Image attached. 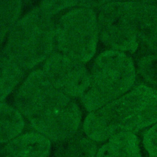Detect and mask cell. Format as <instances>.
<instances>
[{
	"mask_svg": "<svg viewBox=\"0 0 157 157\" xmlns=\"http://www.w3.org/2000/svg\"><path fill=\"white\" fill-rule=\"evenodd\" d=\"M144 43L148 48L157 53V24L144 40Z\"/></svg>",
	"mask_w": 157,
	"mask_h": 157,
	"instance_id": "8",
	"label": "cell"
},
{
	"mask_svg": "<svg viewBox=\"0 0 157 157\" xmlns=\"http://www.w3.org/2000/svg\"><path fill=\"white\" fill-rule=\"evenodd\" d=\"M143 144L149 157H157V123L154 124L145 132Z\"/></svg>",
	"mask_w": 157,
	"mask_h": 157,
	"instance_id": "7",
	"label": "cell"
},
{
	"mask_svg": "<svg viewBox=\"0 0 157 157\" xmlns=\"http://www.w3.org/2000/svg\"><path fill=\"white\" fill-rule=\"evenodd\" d=\"M93 124L99 137L107 140L121 132H135L157 122V90L136 86L115 102L96 110Z\"/></svg>",
	"mask_w": 157,
	"mask_h": 157,
	"instance_id": "1",
	"label": "cell"
},
{
	"mask_svg": "<svg viewBox=\"0 0 157 157\" xmlns=\"http://www.w3.org/2000/svg\"><path fill=\"white\" fill-rule=\"evenodd\" d=\"M53 88L51 93H44V98H25L20 108L33 127L38 132L50 140L59 141L71 137L77 131L81 120V114L77 105L70 99L59 102L67 98L66 95L59 99H53L57 89ZM20 105V106H21Z\"/></svg>",
	"mask_w": 157,
	"mask_h": 157,
	"instance_id": "2",
	"label": "cell"
},
{
	"mask_svg": "<svg viewBox=\"0 0 157 157\" xmlns=\"http://www.w3.org/2000/svg\"><path fill=\"white\" fill-rule=\"evenodd\" d=\"M52 144L39 132H28L8 142L4 157H48Z\"/></svg>",
	"mask_w": 157,
	"mask_h": 157,
	"instance_id": "3",
	"label": "cell"
},
{
	"mask_svg": "<svg viewBox=\"0 0 157 157\" xmlns=\"http://www.w3.org/2000/svg\"><path fill=\"white\" fill-rule=\"evenodd\" d=\"M138 66L143 78L148 83L157 86V53L143 56Z\"/></svg>",
	"mask_w": 157,
	"mask_h": 157,
	"instance_id": "6",
	"label": "cell"
},
{
	"mask_svg": "<svg viewBox=\"0 0 157 157\" xmlns=\"http://www.w3.org/2000/svg\"><path fill=\"white\" fill-rule=\"evenodd\" d=\"M25 126L21 115L16 110L1 105V142H8L19 136Z\"/></svg>",
	"mask_w": 157,
	"mask_h": 157,
	"instance_id": "5",
	"label": "cell"
},
{
	"mask_svg": "<svg viewBox=\"0 0 157 157\" xmlns=\"http://www.w3.org/2000/svg\"><path fill=\"white\" fill-rule=\"evenodd\" d=\"M96 157H141L139 140L131 132H121L102 145Z\"/></svg>",
	"mask_w": 157,
	"mask_h": 157,
	"instance_id": "4",
	"label": "cell"
}]
</instances>
